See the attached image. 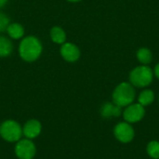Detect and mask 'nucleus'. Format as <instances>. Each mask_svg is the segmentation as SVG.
Here are the masks:
<instances>
[{
	"instance_id": "f257e3e1",
	"label": "nucleus",
	"mask_w": 159,
	"mask_h": 159,
	"mask_svg": "<svg viewBox=\"0 0 159 159\" xmlns=\"http://www.w3.org/2000/svg\"><path fill=\"white\" fill-rule=\"evenodd\" d=\"M42 50L43 47L41 41L34 35L22 38L19 46L20 57L27 62H33L38 60L42 54Z\"/></svg>"
},
{
	"instance_id": "f03ea898",
	"label": "nucleus",
	"mask_w": 159,
	"mask_h": 159,
	"mask_svg": "<svg viewBox=\"0 0 159 159\" xmlns=\"http://www.w3.org/2000/svg\"><path fill=\"white\" fill-rule=\"evenodd\" d=\"M136 98V91L134 87L129 82H122L118 84L112 94L113 102L122 108L133 103Z\"/></svg>"
},
{
	"instance_id": "7ed1b4c3",
	"label": "nucleus",
	"mask_w": 159,
	"mask_h": 159,
	"mask_svg": "<svg viewBox=\"0 0 159 159\" xmlns=\"http://www.w3.org/2000/svg\"><path fill=\"white\" fill-rule=\"evenodd\" d=\"M129 79L134 88H146L153 82L154 72L148 65H140L131 70Z\"/></svg>"
},
{
	"instance_id": "20e7f679",
	"label": "nucleus",
	"mask_w": 159,
	"mask_h": 159,
	"mask_svg": "<svg viewBox=\"0 0 159 159\" xmlns=\"http://www.w3.org/2000/svg\"><path fill=\"white\" fill-rule=\"evenodd\" d=\"M0 136L8 143H17L21 139L22 128L15 120H6L0 125Z\"/></svg>"
},
{
	"instance_id": "39448f33",
	"label": "nucleus",
	"mask_w": 159,
	"mask_h": 159,
	"mask_svg": "<svg viewBox=\"0 0 159 159\" xmlns=\"http://www.w3.org/2000/svg\"><path fill=\"white\" fill-rule=\"evenodd\" d=\"M114 136L122 143H129L132 142L135 137V130L132 127V124L126 121L117 123L114 128Z\"/></svg>"
},
{
	"instance_id": "423d86ee",
	"label": "nucleus",
	"mask_w": 159,
	"mask_h": 159,
	"mask_svg": "<svg viewBox=\"0 0 159 159\" xmlns=\"http://www.w3.org/2000/svg\"><path fill=\"white\" fill-rule=\"evenodd\" d=\"M15 154L19 159H33L36 154V147L32 140L20 139L15 145Z\"/></svg>"
},
{
	"instance_id": "0eeeda50",
	"label": "nucleus",
	"mask_w": 159,
	"mask_h": 159,
	"mask_svg": "<svg viewBox=\"0 0 159 159\" xmlns=\"http://www.w3.org/2000/svg\"><path fill=\"white\" fill-rule=\"evenodd\" d=\"M124 121L134 124L140 122L145 116V107L141 105L139 102L131 103L125 107L123 113H122Z\"/></svg>"
},
{
	"instance_id": "6e6552de",
	"label": "nucleus",
	"mask_w": 159,
	"mask_h": 159,
	"mask_svg": "<svg viewBox=\"0 0 159 159\" xmlns=\"http://www.w3.org/2000/svg\"><path fill=\"white\" fill-rule=\"evenodd\" d=\"M61 55L68 62H75L79 60L81 52L78 47L73 43L65 42L61 47Z\"/></svg>"
},
{
	"instance_id": "1a4fd4ad",
	"label": "nucleus",
	"mask_w": 159,
	"mask_h": 159,
	"mask_svg": "<svg viewBox=\"0 0 159 159\" xmlns=\"http://www.w3.org/2000/svg\"><path fill=\"white\" fill-rule=\"evenodd\" d=\"M41 130H42L41 123L36 119H30L24 124L22 128V135H24V137L27 139L33 140L40 135Z\"/></svg>"
},
{
	"instance_id": "9d476101",
	"label": "nucleus",
	"mask_w": 159,
	"mask_h": 159,
	"mask_svg": "<svg viewBox=\"0 0 159 159\" xmlns=\"http://www.w3.org/2000/svg\"><path fill=\"white\" fill-rule=\"evenodd\" d=\"M123 110L122 107L112 102H105L101 108V115L104 118H112L118 117L122 115Z\"/></svg>"
},
{
	"instance_id": "9b49d317",
	"label": "nucleus",
	"mask_w": 159,
	"mask_h": 159,
	"mask_svg": "<svg viewBox=\"0 0 159 159\" xmlns=\"http://www.w3.org/2000/svg\"><path fill=\"white\" fill-rule=\"evenodd\" d=\"M7 33L8 36L12 39H20L24 35V28L21 24L18 22L9 23L7 28Z\"/></svg>"
},
{
	"instance_id": "f8f14e48",
	"label": "nucleus",
	"mask_w": 159,
	"mask_h": 159,
	"mask_svg": "<svg viewBox=\"0 0 159 159\" xmlns=\"http://www.w3.org/2000/svg\"><path fill=\"white\" fill-rule=\"evenodd\" d=\"M49 35H50L51 40L56 44L62 45L66 41V34L61 27H59V26L52 27L50 30Z\"/></svg>"
},
{
	"instance_id": "ddd939ff",
	"label": "nucleus",
	"mask_w": 159,
	"mask_h": 159,
	"mask_svg": "<svg viewBox=\"0 0 159 159\" xmlns=\"http://www.w3.org/2000/svg\"><path fill=\"white\" fill-rule=\"evenodd\" d=\"M136 57L138 61L143 64V65H148L149 63L152 62L153 60V54L152 51L147 48H141L137 50Z\"/></svg>"
},
{
	"instance_id": "4468645a",
	"label": "nucleus",
	"mask_w": 159,
	"mask_h": 159,
	"mask_svg": "<svg viewBox=\"0 0 159 159\" xmlns=\"http://www.w3.org/2000/svg\"><path fill=\"white\" fill-rule=\"evenodd\" d=\"M13 51V44L7 37L0 36V58L9 56Z\"/></svg>"
},
{
	"instance_id": "2eb2a0df",
	"label": "nucleus",
	"mask_w": 159,
	"mask_h": 159,
	"mask_svg": "<svg viewBox=\"0 0 159 159\" xmlns=\"http://www.w3.org/2000/svg\"><path fill=\"white\" fill-rule=\"evenodd\" d=\"M154 101H155V93L151 89H144L139 94L138 102L143 107H146L152 104Z\"/></svg>"
},
{
	"instance_id": "dca6fc26",
	"label": "nucleus",
	"mask_w": 159,
	"mask_h": 159,
	"mask_svg": "<svg viewBox=\"0 0 159 159\" xmlns=\"http://www.w3.org/2000/svg\"><path fill=\"white\" fill-rule=\"evenodd\" d=\"M146 153L152 159H159V142L151 141L147 143Z\"/></svg>"
},
{
	"instance_id": "f3484780",
	"label": "nucleus",
	"mask_w": 159,
	"mask_h": 159,
	"mask_svg": "<svg viewBox=\"0 0 159 159\" xmlns=\"http://www.w3.org/2000/svg\"><path fill=\"white\" fill-rule=\"evenodd\" d=\"M9 23H10L9 18L5 13L0 11V33L7 31V28Z\"/></svg>"
},
{
	"instance_id": "a211bd4d",
	"label": "nucleus",
	"mask_w": 159,
	"mask_h": 159,
	"mask_svg": "<svg viewBox=\"0 0 159 159\" xmlns=\"http://www.w3.org/2000/svg\"><path fill=\"white\" fill-rule=\"evenodd\" d=\"M154 75H156L157 78L159 79V63H157V64L155 66V69H154Z\"/></svg>"
},
{
	"instance_id": "6ab92c4d",
	"label": "nucleus",
	"mask_w": 159,
	"mask_h": 159,
	"mask_svg": "<svg viewBox=\"0 0 159 159\" xmlns=\"http://www.w3.org/2000/svg\"><path fill=\"white\" fill-rule=\"evenodd\" d=\"M8 0H0V8H2L7 3Z\"/></svg>"
},
{
	"instance_id": "aec40b11",
	"label": "nucleus",
	"mask_w": 159,
	"mask_h": 159,
	"mask_svg": "<svg viewBox=\"0 0 159 159\" xmlns=\"http://www.w3.org/2000/svg\"><path fill=\"white\" fill-rule=\"evenodd\" d=\"M67 1L72 2V3H77V2H80V1H82V0H67Z\"/></svg>"
}]
</instances>
